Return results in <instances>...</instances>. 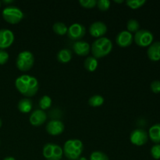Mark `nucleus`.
I'll list each match as a JSON object with an SVG mask.
<instances>
[{
	"label": "nucleus",
	"mask_w": 160,
	"mask_h": 160,
	"mask_svg": "<svg viewBox=\"0 0 160 160\" xmlns=\"http://www.w3.org/2000/svg\"><path fill=\"white\" fill-rule=\"evenodd\" d=\"M134 42L138 46L147 47L149 46L153 42V34L148 30H139L135 33Z\"/></svg>",
	"instance_id": "7"
},
{
	"label": "nucleus",
	"mask_w": 160,
	"mask_h": 160,
	"mask_svg": "<svg viewBox=\"0 0 160 160\" xmlns=\"http://www.w3.org/2000/svg\"><path fill=\"white\" fill-rule=\"evenodd\" d=\"M128 6L132 9H137L146 3V0H128L126 2Z\"/></svg>",
	"instance_id": "25"
},
{
	"label": "nucleus",
	"mask_w": 160,
	"mask_h": 160,
	"mask_svg": "<svg viewBox=\"0 0 160 160\" xmlns=\"http://www.w3.org/2000/svg\"><path fill=\"white\" fill-rule=\"evenodd\" d=\"M114 2H115L116 3H123V0H119V1H118V0H115V1H114Z\"/></svg>",
	"instance_id": "34"
},
{
	"label": "nucleus",
	"mask_w": 160,
	"mask_h": 160,
	"mask_svg": "<svg viewBox=\"0 0 160 160\" xmlns=\"http://www.w3.org/2000/svg\"><path fill=\"white\" fill-rule=\"evenodd\" d=\"M148 139V134L145 130L136 129L131 133L130 140L131 142L137 146H142L145 145Z\"/></svg>",
	"instance_id": "9"
},
{
	"label": "nucleus",
	"mask_w": 160,
	"mask_h": 160,
	"mask_svg": "<svg viewBox=\"0 0 160 160\" xmlns=\"http://www.w3.org/2000/svg\"><path fill=\"white\" fill-rule=\"evenodd\" d=\"M63 123L59 120H51L46 125V131L50 135L56 136L62 134L64 131Z\"/></svg>",
	"instance_id": "12"
},
{
	"label": "nucleus",
	"mask_w": 160,
	"mask_h": 160,
	"mask_svg": "<svg viewBox=\"0 0 160 160\" xmlns=\"http://www.w3.org/2000/svg\"><path fill=\"white\" fill-rule=\"evenodd\" d=\"M73 50L77 55L80 56H85L88 55L91 51V46L89 43L84 41H78L73 45Z\"/></svg>",
	"instance_id": "15"
},
{
	"label": "nucleus",
	"mask_w": 160,
	"mask_h": 160,
	"mask_svg": "<svg viewBox=\"0 0 160 160\" xmlns=\"http://www.w3.org/2000/svg\"><path fill=\"white\" fill-rule=\"evenodd\" d=\"M98 59L95 58L94 56H88L86 58L84 62V67L89 72H94L98 68Z\"/></svg>",
	"instance_id": "20"
},
{
	"label": "nucleus",
	"mask_w": 160,
	"mask_h": 160,
	"mask_svg": "<svg viewBox=\"0 0 160 160\" xmlns=\"http://www.w3.org/2000/svg\"><path fill=\"white\" fill-rule=\"evenodd\" d=\"M90 160H109L107 155L100 151H95L91 154Z\"/></svg>",
	"instance_id": "26"
},
{
	"label": "nucleus",
	"mask_w": 160,
	"mask_h": 160,
	"mask_svg": "<svg viewBox=\"0 0 160 160\" xmlns=\"http://www.w3.org/2000/svg\"><path fill=\"white\" fill-rule=\"evenodd\" d=\"M148 136L154 143H160V123H156L150 128Z\"/></svg>",
	"instance_id": "18"
},
{
	"label": "nucleus",
	"mask_w": 160,
	"mask_h": 160,
	"mask_svg": "<svg viewBox=\"0 0 160 160\" xmlns=\"http://www.w3.org/2000/svg\"><path fill=\"white\" fill-rule=\"evenodd\" d=\"M53 31H54L56 34H59V35H64L67 33V30L68 28L67 27V25L64 23L62 22H56L53 24L52 26Z\"/></svg>",
	"instance_id": "22"
},
{
	"label": "nucleus",
	"mask_w": 160,
	"mask_h": 160,
	"mask_svg": "<svg viewBox=\"0 0 160 160\" xmlns=\"http://www.w3.org/2000/svg\"><path fill=\"white\" fill-rule=\"evenodd\" d=\"M2 120H1V119H0V128H1V127H2Z\"/></svg>",
	"instance_id": "36"
},
{
	"label": "nucleus",
	"mask_w": 160,
	"mask_h": 160,
	"mask_svg": "<svg viewBox=\"0 0 160 160\" xmlns=\"http://www.w3.org/2000/svg\"><path fill=\"white\" fill-rule=\"evenodd\" d=\"M15 87L21 95L26 97H32L39 88L38 81L31 75L24 74L18 77L15 81Z\"/></svg>",
	"instance_id": "1"
},
{
	"label": "nucleus",
	"mask_w": 160,
	"mask_h": 160,
	"mask_svg": "<svg viewBox=\"0 0 160 160\" xmlns=\"http://www.w3.org/2000/svg\"><path fill=\"white\" fill-rule=\"evenodd\" d=\"M107 32V26L102 21L94 22L89 28V33L94 38H102Z\"/></svg>",
	"instance_id": "11"
},
{
	"label": "nucleus",
	"mask_w": 160,
	"mask_h": 160,
	"mask_svg": "<svg viewBox=\"0 0 160 160\" xmlns=\"http://www.w3.org/2000/svg\"><path fill=\"white\" fill-rule=\"evenodd\" d=\"M112 49V43L108 38H97L91 46L92 55L96 59H101L108 56Z\"/></svg>",
	"instance_id": "2"
},
{
	"label": "nucleus",
	"mask_w": 160,
	"mask_h": 160,
	"mask_svg": "<svg viewBox=\"0 0 160 160\" xmlns=\"http://www.w3.org/2000/svg\"><path fill=\"white\" fill-rule=\"evenodd\" d=\"M147 55L152 61L156 62L160 60V42L152 43L148 47Z\"/></svg>",
	"instance_id": "16"
},
{
	"label": "nucleus",
	"mask_w": 160,
	"mask_h": 160,
	"mask_svg": "<svg viewBox=\"0 0 160 160\" xmlns=\"http://www.w3.org/2000/svg\"><path fill=\"white\" fill-rule=\"evenodd\" d=\"M86 29L81 23H74L70 25L67 30V36L72 41H81L85 35Z\"/></svg>",
	"instance_id": "8"
},
{
	"label": "nucleus",
	"mask_w": 160,
	"mask_h": 160,
	"mask_svg": "<svg viewBox=\"0 0 160 160\" xmlns=\"http://www.w3.org/2000/svg\"><path fill=\"white\" fill-rule=\"evenodd\" d=\"M79 3L82 7L87 9H92L97 6L96 0H80Z\"/></svg>",
	"instance_id": "27"
},
{
	"label": "nucleus",
	"mask_w": 160,
	"mask_h": 160,
	"mask_svg": "<svg viewBox=\"0 0 160 160\" xmlns=\"http://www.w3.org/2000/svg\"><path fill=\"white\" fill-rule=\"evenodd\" d=\"M34 63V56L32 52L30 51L20 52L18 54L16 61V65L17 69L20 71L26 72L31 70Z\"/></svg>",
	"instance_id": "4"
},
{
	"label": "nucleus",
	"mask_w": 160,
	"mask_h": 160,
	"mask_svg": "<svg viewBox=\"0 0 160 160\" xmlns=\"http://www.w3.org/2000/svg\"><path fill=\"white\" fill-rule=\"evenodd\" d=\"M133 35L128 31H122L119 33L116 38V42L120 47H128L132 44Z\"/></svg>",
	"instance_id": "14"
},
{
	"label": "nucleus",
	"mask_w": 160,
	"mask_h": 160,
	"mask_svg": "<svg viewBox=\"0 0 160 160\" xmlns=\"http://www.w3.org/2000/svg\"><path fill=\"white\" fill-rule=\"evenodd\" d=\"M32 101L27 98L20 99L18 102V105H17L19 111L23 112V113H28V112H31V110L32 109Z\"/></svg>",
	"instance_id": "17"
},
{
	"label": "nucleus",
	"mask_w": 160,
	"mask_h": 160,
	"mask_svg": "<svg viewBox=\"0 0 160 160\" xmlns=\"http://www.w3.org/2000/svg\"><path fill=\"white\" fill-rule=\"evenodd\" d=\"M151 90L155 94L160 93V81H154L152 82Z\"/></svg>",
	"instance_id": "31"
},
{
	"label": "nucleus",
	"mask_w": 160,
	"mask_h": 160,
	"mask_svg": "<svg viewBox=\"0 0 160 160\" xmlns=\"http://www.w3.org/2000/svg\"><path fill=\"white\" fill-rule=\"evenodd\" d=\"M43 156L47 160H61L63 155L62 148L54 143H47L42 149Z\"/></svg>",
	"instance_id": "6"
},
{
	"label": "nucleus",
	"mask_w": 160,
	"mask_h": 160,
	"mask_svg": "<svg viewBox=\"0 0 160 160\" xmlns=\"http://www.w3.org/2000/svg\"><path fill=\"white\" fill-rule=\"evenodd\" d=\"M151 154L152 156L155 159H160V145L159 144H156L153 145L151 148Z\"/></svg>",
	"instance_id": "29"
},
{
	"label": "nucleus",
	"mask_w": 160,
	"mask_h": 160,
	"mask_svg": "<svg viewBox=\"0 0 160 160\" xmlns=\"http://www.w3.org/2000/svg\"><path fill=\"white\" fill-rule=\"evenodd\" d=\"M0 7H1V2H0Z\"/></svg>",
	"instance_id": "37"
},
{
	"label": "nucleus",
	"mask_w": 160,
	"mask_h": 160,
	"mask_svg": "<svg viewBox=\"0 0 160 160\" xmlns=\"http://www.w3.org/2000/svg\"><path fill=\"white\" fill-rule=\"evenodd\" d=\"M104 102L105 99L102 95H92V96L89 98L88 104L89 106H92V107H99V106H102Z\"/></svg>",
	"instance_id": "21"
},
{
	"label": "nucleus",
	"mask_w": 160,
	"mask_h": 160,
	"mask_svg": "<svg viewBox=\"0 0 160 160\" xmlns=\"http://www.w3.org/2000/svg\"><path fill=\"white\" fill-rule=\"evenodd\" d=\"M72 59V52L67 48L59 50L57 54V59L61 63H67Z\"/></svg>",
	"instance_id": "19"
},
{
	"label": "nucleus",
	"mask_w": 160,
	"mask_h": 160,
	"mask_svg": "<svg viewBox=\"0 0 160 160\" xmlns=\"http://www.w3.org/2000/svg\"><path fill=\"white\" fill-rule=\"evenodd\" d=\"M2 15L3 19L11 24H17L20 23L24 17L23 11L14 6H6L2 10Z\"/></svg>",
	"instance_id": "5"
},
{
	"label": "nucleus",
	"mask_w": 160,
	"mask_h": 160,
	"mask_svg": "<svg viewBox=\"0 0 160 160\" xmlns=\"http://www.w3.org/2000/svg\"><path fill=\"white\" fill-rule=\"evenodd\" d=\"M38 105L42 110L48 109L52 106V98L48 95H43L39 100Z\"/></svg>",
	"instance_id": "23"
},
{
	"label": "nucleus",
	"mask_w": 160,
	"mask_h": 160,
	"mask_svg": "<svg viewBox=\"0 0 160 160\" xmlns=\"http://www.w3.org/2000/svg\"><path fill=\"white\" fill-rule=\"evenodd\" d=\"M96 6L101 11H106L110 7V2L108 0H98L97 1Z\"/></svg>",
	"instance_id": "28"
},
{
	"label": "nucleus",
	"mask_w": 160,
	"mask_h": 160,
	"mask_svg": "<svg viewBox=\"0 0 160 160\" xmlns=\"http://www.w3.org/2000/svg\"><path fill=\"white\" fill-rule=\"evenodd\" d=\"M139 28H140V24H139L138 21L134 19H131L128 21L127 23V28H128V31L130 33H136L138 31H139Z\"/></svg>",
	"instance_id": "24"
},
{
	"label": "nucleus",
	"mask_w": 160,
	"mask_h": 160,
	"mask_svg": "<svg viewBox=\"0 0 160 160\" xmlns=\"http://www.w3.org/2000/svg\"><path fill=\"white\" fill-rule=\"evenodd\" d=\"M9 53L6 50L0 49V65H4L9 60Z\"/></svg>",
	"instance_id": "30"
},
{
	"label": "nucleus",
	"mask_w": 160,
	"mask_h": 160,
	"mask_svg": "<svg viewBox=\"0 0 160 160\" xmlns=\"http://www.w3.org/2000/svg\"><path fill=\"white\" fill-rule=\"evenodd\" d=\"M3 2L6 3V4H7V3L13 2V1H12V0H4V1H3Z\"/></svg>",
	"instance_id": "33"
},
{
	"label": "nucleus",
	"mask_w": 160,
	"mask_h": 160,
	"mask_svg": "<svg viewBox=\"0 0 160 160\" xmlns=\"http://www.w3.org/2000/svg\"><path fill=\"white\" fill-rule=\"evenodd\" d=\"M3 160H16L15 158L12 157V156H8V157H6Z\"/></svg>",
	"instance_id": "32"
},
{
	"label": "nucleus",
	"mask_w": 160,
	"mask_h": 160,
	"mask_svg": "<svg viewBox=\"0 0 160 160\" xmlns=\"http://www.w3.org/2000/svg\"><path fill=\"white\" fill-rule=\"evenodd\" d=\"M78 160H88L85 157H80Z\"/></svg>",
	"instance_id": "35"
},
{
	"label": "nucleus",
	"mask_w": 160,
	"mask_h": 160,
	"mask_svg": "<svg viewBox=\"0 0 160 160\" xmlns=\"http://www.w3.org/2000/svg\"><path fill=\"white\" fill-rule=\"evenodd\" d=\"M14 34L9 29H0V49H6L12 45Z\"/></svg>",
	"instance_id": "10"
},
{
	"label": "nucleus",
	"mask_w": 160,
	"mask_h": 160,
	"mask_svg": "<svg viewBox=\"0 0 160 160\" xmlns=\"http://www.w3.org/2000/svg\"><path fill=\"white\" fill-rule=\"evenodd\" d=\"M84 150L83 142L79 139H70L64 143L63 154L70 160H78Z\"/></svg>",
	"instance_id": "3"
},
{
	"label": "nucleus",
	"mask_w": 160,
	"mask_h": 160,
	"mask_svg": "<svg viewBox=\"0 0 160 160\" xmlns=\"http://www.w3.org/2000/svg\"><path fill=\"white\" fill-rule=\"evenodd\" d=\"M47 120V114L42 109H36L31 112L29 121L34 127H39L43 124Z\"/></svg>",
	"instance_id": "13"
}]
</instances>
